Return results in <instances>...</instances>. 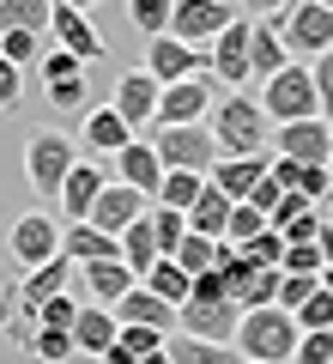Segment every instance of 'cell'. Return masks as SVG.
I'll return each mask as SVG.
<instances>
[{"mask_svg": "<svg viewBox=\"0 0 333 364\" xmlns=\"http://www.w3.org/2000/svg\"><path fill=\"white\" fill-rule=\"evenodd\" d=\"M206 128H212V140H218V158H261V152H267V134H273L261 97H249V91L218 97Z\"/></svg>", "mask_w": 333, "mask_h": 364, "instance_id": "obj_1", "label": "cell"}, {"mask_svg": "<svg viewBox=\"0 0 333 364\" xmlns=\"http://www.w3.org/2000/svg\"><path fill=\"white\" fill-rule=\"evenodd\" d=\"M297 334H303V328H297V316L279 310V304H267V310H243L231 346L243 352V364H291Z\"/></svg>", "mask_w": 333, "mask_h": 364, "instance_id": "obj_2", "label": "cell"}, {"mask_svg": "<svg viewBox=\"0 0 333 364\" xmlns=\"http://www.w3.org/2000/svg\"><path fill=\"white\" fill-rule=\"evenodd\" d=\"M73 158H79V152H73V134H61V128L25 134V182L37 188V195H61Z\"/></svg>", "mask_w": 333, "mask_h": 364, "instance_id": "obj_3", "label": "cell"}, {"mask_svg": "<svg viewBox=\"0 0 333 364\" xmlns=\"http://www.w3.org/2000/svg\"><path fill=\"white\" fill-rule=\"evenodd\" d=\"M267 85V97H261V109H267V122L279 128V122H303V116H321L315 104V79H309V61H285L273 79H261Z\"/></svg>", "mask_w": 333, "mask_h": 364, "instance_id": "obj_4", "label": "cell"}, {"mask_svg": "<svg viewBox=\"0 0 333 364\" xmlns=\"http://www.w3.org/2000/svg\"><path fill=\"white\" fill-rule=\"evenodd\" d=\"M285 49H291V61H315V55L333 49V6L327 0H297V6H285V25H279Z\"/></svg>", "mask_w": 333, "mask_h": 364, "instance_id": "obj_5", "label": "cell"}, {"mask_svg": "<svg viewBox=\"0 0 333 364\" xmlns=\"http://www.w3.org/2000/svg\"><path fill=\"white\" fill-rule=\"evenodd\" d=\"M152 152H158V164H164V170H200V176H206V170L218 164V140H212L206 122H188V128H158Z\"/></svg>", "mask_w": 333, "mask_h": 364, "instance_id": "obj_6", "label": "cell"}, {"mask_svg": "<svg viewBox=\"0 0 333 364\" xmlns=\"http://www.w3.org/2000/svg\"><path fill=\"white\" fill-rule=\"evenodd\" d=\"M218 104V79L212 73H194V79H176L164 85L158 97V128H188V122H206Z\"/></svg>", "mask_w": 333, "mask_h": 364, "instance_id": "obj_7", "label": "cell"}, {"mask_svg": "<svg viewBox=\"0 0 333 364\" xmlns=\"http://www.w3.org/2000/svg\"><path fill=\"white\" fill-rule=\"evenodd\" d=\"M37 73H43V97H49V109H85L91 104V85H85V61L79 55H67V49H49L37 61Z\"/></svg>", "mask_w": 333, "mask_h": 364, "instance_id": "obj_8", "label": "cell"}, {"mask_svg": "<svg viewBox=\"0 0 333 364\" xmlns=\"http://www.w3.org/2000/svg\"><path fill=\"white\" fill-rule=\"evenodd\" d=\"M146 73L158 79V85H176V79H194V73H212V55L194 49V43L182 37H146Z\"/></svg>", "mask_w": 333, "mask_h": 364, "instance_id": "obj_9", "label": "cell"}, {"mask_svg": "<svg viewBox=\"0 0 333 364\" xmlns=\"http://www.w3.org/2000/svg\"><path fill=\"white\" fill-rule=\"evenodd\" d=\"M236 18L231 0H176L170 6V37L194 43V49H212V37Z\"/></svg>", "mask_w": 333, "mask_h": 364, "instance_id": "obj_10", "label": "cell"}, {"mask_svg": "<svg viewBox=\"0 0 333 364\" xmlns=\"http://www.w3.org/2000/svg\"><path fill=\"white\" fill-rule=\"evenodd\" d=\"M6 255H13V267H18V273L43 267L49 255H61V225H55L49 213H25V219L6 231Z\"/></svg>", "mask_w": 333, "mask_h": 364, "instance_id": "obj_11", "label": "cell"}, {"mask_svg": "<svg viewBox=\"0 0 333 364\" xmlns=\"http://www.w3.org/2000/svg\"><path fill=\"white\" fill-rule=\"evenodd\" d=\"M236 322H243V304L236 298H188L176 310V328L194 340H236Z\"/></svg>", "mask_w": 333, "mask_h": 364, "instance_id": "obj_12", "label": "cell"}, {"mask_svg": "<svg viewBox=\"0 0 333 364\" xmlns=\"http://www.w3.org/2000/svg\"><path fill=\"white\" fill-rule=\"evenodd\" d=\"M273 152H279V158H297V164H327V158H333V128H327L321 116L279 122V128H273Z\"/></svg>", "mask_w": 333, "mask_h": 364, "instance_id": "obj_13", "label": "cell"}, {"mask_svg": "<svg viewBox=\"0 0 333 364\" xmlns=\"http://www.w3.org/2000/svg\"><path fill=\"white\" fill-rule=\"evenodd\" d=\"M249 25H255V18L236 13L231 25L212 37V49H206L212 55V79L218 85H255V73H249Z\"/></svg>", "mask_w": 333, "mask_h": 364, "instance_id": "obj_14", "label": "cell"}, {"mask_svg": "<svg viewBox=\"0 0 333 364\" xmlns=\"http://www.w3.org/2000/svg\"><path fill=\"white\" fill-rule=\"evenodd\" d=\"M103 188H109V170H103L97 158H73V170H67V182H61V195H55V200L67 207V219H73V225H85Z\"/></svg>", "mask_w": 333, "mask_h": 364, "instance_id": "obj_15", "label": "cell"}, {"mask_svg": "<svg viewBox=\"0 0 333 364\" xmlns=\"http://www.w3.org/2000/svg\"><path fill=\"white\" fill-rule=\"evenodd\" d=\"M158 97H164V85H158L146 67H121V79H116V109L128 116L133 134H140L146 122H158Z\"/></svg>", "mask_w": 333, "mask_h": 364, "instance_id": "obj_16", "label": "cell"}, {"mask_svg": "<svg viewBox=\"0 0 333 364\" xmlns=\"http://www.w3.org/2000/svg\"><path fill=\"white\" fill-rule=\"evenodd\" d=\"M49 37H55V49H67V55H79V61H103V37H97V25H91L79 6H61L55 0V13H49Z\"/></svg>", "mask_w": 333, "mask_h": 364, "instance_id": "obj_17", "label": "cell"}, {"mask_svg": "<svg viewBox=\"0 0 333 364\" xmlns=\"http://www.w3.org/2000/svg\"><path fill=\"white\" fill-rule=\"evenodd\" d=\"M146 200H152V195H140V188H128V182L109 176V188L97 195V207H91V219H85V225H97V231L121 237V231H128V225L146 213Z\"/></svg>", "mask_w": 333, "mask_h": 364, "instance_id": "obj_18", "label": "cell"}, {"mask_svg": "<svg viewBox=\"0 0 333 364\" xmlns=\"http://www.w3.org/2000/svg\"><path fill=\"white\" fill-rule=\"evenodd\" d=\"M79 279H85L91 304H103V310H116V304L140 286V273H133L128 261H85V267H79Z\"/></svg>", "mask_w": 333, "mask_h": 364, "instance_id": "obj_19", "label": "cell"}, {"mask_svg": "<svg viewBox=\"0 0 333 364\" xmlns=\"http://www.w3.org/2000/svg\"><path fill=\"white\" fill-rule=\"evenodd\" d=\"M116 334H121L116 310H103V304H79V316H73V352L103 358V352L116 346Z\"/></svg>", "mask_w": 333, "mask_h": 364, "instance_id": "obj_20", "label": "cell"}, {"mask_svg": "<svg viewBox=\"0 0 333 364\" xmlns=\"http://www.w3.org/2000/svg\"><path fill=\"white\" fill-rule=\"evenodd\" d=\"M73 273H79V267H73V261H67V255H49V261H43V267L18 273L13 286H18V298H25L31 310H37V304H49L55 291H73V286H67V279H73Z\"/></svg>", "mask_w": 333, "mask_h": 364, "instance_id": "obj_21", "label": "cell"}, {"mask_svg": "<svg viewBox=\"0 0 333 364\" xmlns=\"http://www.w3.org/2000/svg\"><path fill=\"white\" fill-rule=\"evenodd\" d=\"M79 140H85L97 158H116L121 146L133 140V128H128V116H121L116 104H103V109H91V116H85V134H79Z\"/></svg>", "mask_w": 333, "mask_h": 364, "instance_id": "obj_22", "label": "cell"}, {"mask_svg": "<svg viewBox=\"0 0 333 364\" xmlns=\"http://www.w3.org/2000/svg\"><path fill=\"white\" fill-rule=\"evenodd\" d=\"M285 61H291V49H285L279 25H273V18H255V25H249V73H255V79H273Z\"/></svg>", "mask_w": 333, "mask_h": 364, "instance_id": "obj_23", "label": "cell"}, {"mask_svg": "<svg viewBox=\"0 0 333 364\" xmlns=\"http://www.w3.org/2000/svg\"><path fill=\"white\" fill-rule=\"evenodd\" d=\"M61 255L73 267H85V261H121V237L97 231V225H73V231H61Z\"/></svg>", "mask_w": 333, "mask_h": 364, "instance_id": "obj_24", "label": "cell"}, {"mask_svg": "<svg viewBox=\"0 0 333 364\" xmlns=\"http://www.w3.org/2000/svg\"><path fill=\"white\" fill-rule=\"evenodd\" d=\"M158 176H164V164H158L152 140H128L116 152V182H128V188H140V195H152Z\"/></svg>", "mask_w": 333, "mask_h": 364, "instance_id": "obj_25", "label": "cell"}, {"mask_svg": "<svg viewBox=\"0 0 333 364\" xmlns=\"http://www.w3.org/2000/svg\"><path fill=\"white\" fill-rule=\"evenodd\" d=\"M231 255H236V243H224V237H200V231H188V237L176 243V255H170V261H176V267L194 279V273H212L218 261H231Z\"/></svg>", "mask_w": 333, "mask_h": 364, "instance_id": "obj_26", "label": "cell"}, {"mask_svg": "<svg viewBox=\"0 0 333 364\" xmlns=\"http://www.w3.org/2000/svg\"><path fill=\"white\" fill-rule=\"evenodd\" d=\"M231 207H236V200L224 195L212 176H206V188L194 195V207H188V231H200V237H224V225H231Z\"/></svg>", "mask_w": 333, "mask_h": 364, "instance_id": "obj_27", "label": "cell"}, {"mask_svg": "<svg viewBox=\"0 0 333 364\" xmlns=\"http://www.w3.org/2000/svg\"><path fill=\"white\" fill-rule=\"evenodd\" d=\"M116 322H140V328H176V304H164L158 291H146V286H133L128 298L116 304Z\"/></svg>", "mask_w": 333, "mask_h": 364, "instance_id": "obj_28", "label": "cell"}, {"mask_svg": "<svg viewBox=\"0 0 333 364\" xmlns=\"http://www.w3.org/2000/svg\"><path fill=\"white\" fill-rule=\"evenodd\" d=\"M206 176H212L231 200H249V195H255V182L267 176V152H261V158H218Z\"/></svg>", "mask_w": 333, "mask_h": 364, "instance_id": "obj_29", "label": "cell"}, {"mask_svg": "<svg viewBox=\"0 0 333 364\" xmlns=\"http://www.w3.org/2000/svg\"><path fill=\"white\" fill-rule=\"evenodd\" d=\"M170 364H243V352L231 340H194V334H176L170 340Z\"/></svg>", "mask_w": 333, "mask_h": 364, "instance_id": "obj_30", "label": "cell"}, {"mask_svg": "<svg viewBox=\"0 0 333 364\" xmlns=\"http://www.w3.org/2000/svg\"><path fill=\"white\" fill-rule=\"evenodd\" d=\"M49 13H55V0H0V37H6V31L49 37Z\"/></svg>", "mask_w": 333, "mask_h": 364, "instance_id": "obj_31", "label": "cell"}, {"mask_svg": "<svg viewBox=\"0 0 333 364\" xmlns=\"http://www.w3.org/2000/svg\"><path fill=\"white\" fill-rule=\"evenodd\" d=\"M200 188H206V176H200V170H164V176H158V188H152V200H158V207L188 213Z\"/></svg>", "mask_w": 333, "mask_h": 364, "instance_id": "obj_32", "label": "cell"}, {"mask_svg": "<svg viewBox=\"0 0 333 364\" xmlns=\"http://www.w3.org/2000/svg\"><path fill=\"white\" fill-rule=\"evenodd\" d=\"M140 286H146V291H158L164 304H176V310H182V304H188V291H194V279H188V273H182L170 255H158V261H152V273H146Z\"/></svg>", "mask_w": 333, "mask_h": 364, "instance_id": "obj_33", "label": "cell"}, {"mask_svg": "<svg viewBox=\"0 0 333 364\" xmlns=\"http://www.w3.org/2000/svg\"><path fill=\"white\" fill-rule=\"evenodd\" d=\"M121 261H128L140 279L152 273V261H158V237H152V219H146V213L128 225V231H121Z\"/></svg>", "mask_w": 333, "mask_h": 364, "instance_id": "obj_34", "label": "cell"}, {"mask_svg": "<svg viewBox=\"0 0 333 364\" xmlns=\"http://www.w3.org/2000/svg\"><path fill=\"white\" fill-rule=\"evenodd\" d=\"M146 219H152L158 255H176V243L188 237V213H176V207H146Z\"/></svg>", "mask_w": 333, "mask_h": 364, "instance_id": "obj_35", "label": "cell"}, {"mask_svg": "<svg viewBox=\"0 0 333 364\" xmlns=\"http://www.w3.org/2000/svg\"><path fill=\"white\" fill-rule=\"evenodd\" d=\"M236 255H243L249 267H279V261H285V237L267 225V231H255L249 243H236Z\"/></svg>", "mask_w": 333, "mask_h": 364, "instance_id": "obj_36", "label": "cell"}, {"mask_svg": "<svg viewBox=\"0 0 333 364\" xmlns=\"http://www.w3.org/2000/svg\"><path fill=\"white\" fill-rule=\"evenodd\" d=\"M236 304H243V310H267V304H279V267H255V273H249V286L236 291Z\"/></svg>", "mask_w": 333, "mask_h": 364, "instance_id": "obj_37", "label": "cell"}, {"mask_svg": "<svg viewBox=\"0 0 333 364\" xmlns=\"http://www.w3.org/2000/svg\"><path fill=\"white\" fill-rule=\"evenodd\" d=\"M31 358H37V364L73 358V328H37V334H31Z\"/></svg>", "mask_w": 333, "mask_h": 364, "instance_id": "obj_38", "label": "cell"}, {"mask_svg": "<svg viewBox=\"0 0 333 364\" xmlns=\"http://www.w3.org/2000/svg\"><path fill=\"white\" fill-rule=\"evenodd\" d=\"M309 213H321V207H315V200H309V195H297V188H285V195L273 200V213H267V225H273V231L285 237V231H291L297 219H309Z\"/></svg>", "mask_w": 333, "mask_h": 364, "instance_id": "obj_39", "label": "cell"}, {"mask_svg": "<svg viewBox=\"0 0 333 364\" xmlns=\"http://www.w3.org/2000/svg\"><path fill=\"white\" fill-rule=\"evenodd\" d=\"M170 6H176V0H128V18L146 31V37H164L170 31Z\"/></svg>", "mask_w": 333, "mask_h": 364, "instance_id": "obj_40", "label": "cell"}, {"mask_svg": "<svg viewBox=\"0 0 333 364\" xmlns=\"http://www.w3.org/2000/svg\"><path fill=\"white\" fill-rule=\"evenodd\" d=\"M116 346H128L133 358H146V352H164V346H170V334H164V328H140V322H121Z\"/></svg>", "mask_w": 333, "mask_h": 364, "instance_id": "obj_41", "label": "cell"}, {"mask_svg": "<svg viewBox=\"0 0 333 364\" xmlns=\"http://www.w3.org/2000/svg\"><path fill=\"white\" fill-rule=\"evenodd\" d=\"M327 358H333V328H303L291 364H327Z\"/></svg>", "mask_w": 333, "mask_h": 364, "instance_id": "obj_42", "label": "cell"}, {"mask_svg": "<svg viewBox=\"0 0 333 364\" xmlns=\"http://www.w3.org/2000/svg\"><path fill=\"white\" fill-rule=\"evenodd\" d=\"M255 231H267V213L249 207V200H236V207H231V225H224V243H249Z\"/></svg>", "mask_w": 333, "mask_h": 364, "instance_id": "obj_43", "label": "cell"}, {"mask_svg": "<svg viewBox=\"0 0 333 364\" xmlns=\"http://www.w3.org/2000/svg\"><path fill=\"white\" fill-rule=\"evenodd\" d=\"M309 79H315V104H321V122L333 128V49L309 61Z\"/></svg>", "mask_w": 333, "mask_h": 364, "instance_id": "obj_44", "label": "cell"}, {"mask_svg": "<svg viewBox=\"0 0 333 364\" xmlns=\"http://www.w3.org/2000/svg\"><path fill=\"white\" fill-rule=\"evenodd\" d=\"M291 316H297V328H333V291H321V286H315Z\"/></svg>", "mask_w": 333, "mask_h": 364, "instance_id": "obj_45", "label": "cell"}, {"mask_svg": "<svg viewBox=\"0 0 333 364\" xmlns=\"http://www.w3.org/2000/svg\"><path fill=\"white\" fill-rule=\"evenodd\" d=\"M73 316H79L73 291H55L49 304H37V328H73Z\"/></svg>", "mask_w": 333, "mask_h": 364, "instance_id": "obj_46", "label": "cell"}, {"mask_svg": "<svg viewBox=\"0 0 333 364\" xmlns=\"http://www.w3.org/2000/svg\"><path fill=\"white\" fill-rule=\"evenodd\" d=\"M315 286H321L315 273H285V267H279V310H297Z\"/></svg>", "mask_w": 333, "mask_h": 364, "instance_id": "obj_47", "label": "cell"}, {"mask_svg": "<svg viewBox=\"0 0 333 364\" xmlns=\"http://www.w3.org/2000/svg\"><path fill=\"white\" fill-rule=\"evenodd\" d=\"M18 104H25V67H13L6 55H0V109L13 116Z\"/></svg>", "mask_w": 333, "mask_h": 364, "instance_id": "obj_48", "label": "cell"}, {"mask_svg": "<svg viewBox=\"0 0 333 364\" xmlns=\"http://www.w3.org/2000/svg\"><path fill=\"white\" fill-rule=\"evenodd\" d=\"M37 49H43V37H31V31H6V37H0V55H6L13 67H31Z\"/></svg>", "mask_w": 333, "mask_h": 364, "instance_id": "obj_49", "label": "cell"}, {"mask_svg": "<svg viewBox=\"0 0 333 364\" xmlns=\"http://www.w3.org/2000/svg\"><path fill=\"white\" fill-rule=\"evenodd\" d=\"M285 273H315L321 279V249L315 243H285V261H279Z\"/></svg>", "mask_w": 333, "mask_h": 364, "instance_id": "obj_50", "label": "cell"}, {"mask_svg": "<svg viewBox=\"0 0 333 364\" xmlns=\"http://www.w3.org/2000/svg\"><path fill=\"white\" fill-rule=\"evenodd\" d=\"M231 6H236L243 18H273V13H285L291 0H231Z\"/></svg>", "mask_w": 333, "mask_h": 364, "instance_id": "obj_51", "label": "cell"}, {"mask_svg": "<svg viewBox=\"0 0 333 364\" xmlns=\"http://www.w3.org/2000/svg\"><path fill=\"white\" fill-rule=\"evenodd\" d=\"M315 249H321V267H333V225L321 219V231H315Z\"/></svg>", "mask_w": 333, "mask_h": 364, "instance_id": "obj_52", "label": "cell"}, {"mask_svg": "<svg viewBox=\"0 0 333 364\" xmlns=\"http://www.w3.org/2000/svg\"><path fill=\"white\" fill-rule=\"evenodd\" d=\"M103 364H140V358H133L128 346H109V352H103Z\"/></svg>", "mask_w": 333, "mask_h": 364, "instance_id": "obj_53", "label": "cell"}, {"mask_svg": "<svg viewBox=\"0 0 333 364\" xmlns=\"http://www.w3.org/2000/svg\"><path fill=\"white\" fill-rule=\"evenodd\" d=\"M140 364H170V346H164V352H146Z\"/></svg>", "mask_w": 333, "mask_h": 364, "instance_id": "obj_54", "label": "cell"}, {"mask_svg": "<svg viewBox=\"0 0 333 364\" xmlns=\"http://www.w3.org/2000/svg\"><path fill=\"white\" fill-rule=\"evenodd\" d=\"M61 6H79V13H91V6H97V0H61Z\"/></svg>", "mask_w": 333, "mask_h": 364, "instance_id": "obj_55", "label": "cell"}, {"mask_svg": "<svg viewBox=\"0 0 333 364\" xmlns=\"http://www.w3.org/2000/svg\"><path fill=\"white\" fill-rule=\"evenodd\" d=\"M321 291H333V267H321Z\"/></svg>", "mask_w": 333, "mask_h": 364, "instance_id": "obj_56", "label": "cell"}, {"mask_svg": "<svg viewBox=\"0 0 333 364\" xmlns=\"http://www.w3.org/2000/svg\"><path fill=\"white\" fill-rule=\"evenodd\" d=\"M327 200H333V158H327Z\"/></svg>", "mask_w": 333, "mask_h": 364, "instance_id": "obj_57", "label": "cell"}, {"mask_svg": "<svg viewBox=\"0 0 333 364\" xmlns=\"http://www.w3.org/2000/svg\"><path fill=\"white\" fill-rule=\"evenodd\" d=\"M321 207H327V225H333V200H321Z\"/></svg>", "mask_w": 333, "mask_h": 364, "instance_id": "obj_58", "label": "cell"}, {"mask_svg": "<svg viewBox=\"0 0 333 364\" xmlns=\"http://www.w3.org/2000/svg\"><path fill=\"white\" fill-rule=\"evenodd\" d=\"M291 6H297V0H291Z\"/></svg>", "mask_w": 333, "mask_h": 364, "instance_id": "obj_59", "label": "cell"}, {"mask_svg": "<svg viewBox=\"0 0 333 364\" xmlns=\"http://www.w3.org/2000/svg\"><path fill=\"white\" fill-rule=\"evenodd\" d=\"M327 6H333V0H327Z\"/></svg>", "mask_w": 333, "mask_h": 364, "instance_id": "obj_60", "label": "cell"}, {"mask_svg": "<svg viewBox=\"0 0 333 364\" xmlns=\"http://www.w3.org/2000/svg\"><path fill=\"white\" fill-rule=\"evenodd\" d=\"M327 364H333V358H327Z\"/></svg>", "mask_w": 333, "mask_h": 364, "instance_id": "obj_61", "label": "cell"}]
</instances>
